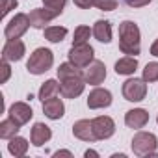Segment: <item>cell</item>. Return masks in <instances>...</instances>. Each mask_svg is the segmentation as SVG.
I'll use <instances>...</instances> for the list:
<instances>
[{
    "label": "cell",
    "mask_w": 158,
    "mask_h": 158,
    "mask_svg": "<svg viewBox=\"0 0 158 158\" xmlns=\"http://www.w3.org/2000/svg\"><path fill=\"white\" fill-rule=\"evenodd\" d=\"M151 54H152V56H156V58H158V39H156V41H154V43H152V47H151Z\"/></svg>",
    "instance_id": "33"
},
{
    "label": "cell",
    "mask_w": 158,
    "mask_h": 158,
    "mask_svg": "<svg viewBox=\"0 0 158 158\" xmlns=\"http://www.w3.org/2000/svg\"><path fill=\"white\" fill-rule=\"evenodd\" d=\"M147 121H149V114H147L143 108L130 110V112H127V115H125V123H127V127H130V128H143V127L147 125Z\"/></svg>",
    "instance_id": "15"
},
{
    "label": "cell",
    "mask_w": 158,
    "mask_h": 158,
    "mask_svg": "<svg viewBox=\"0 0 158 158\" xmlns=\"http://www.w3.org/2000/svg\"><path fill=\"white\" fill-rule=\"evenodd\" d=\"M74 4L80 10H89L91 6H95V0H74Z\"/></svg>",
    "instance_id": "31"
},
{
    "label": "cell",
    "mask_w": 158,
    "mask_h": 158,
    "mask_svg": "<svg viewBox=\"0 0 158 158\" xmlns=\"http://www.w3.org/2000/svg\"><path fill=\"white\" fill-rule=\"evenodd\" d=\"M156 121H158V117H156Z\"/></svg>",
    "instance_id": "36"
},
{
    "label": "cell",
    "mask_w": 158,
    "mask_h": 158,
    "mask_svg": "<svg viewBox=\"0 0 158 158\" xmlns=\"http://www.w3.org/2000/svg\"><path fill=\"white\" fill-rule=\"evenodd\" d=\"M69 61H73L78 67H88L93 61V47L88 43L73 45L69 50Z\"/></svg>",
    "instance_id": "5"
},
{
    "label": "cell",
    "mask_w": 158,
    "mask_h": 158,
    "mask_svg": "<svg viewBox=\"0 0 158 158\" xmlns=\"http://www.w3.org/2000/svg\"><path fill=\"white\" fill-rule=\"evenodd\" d=\"M119 48L123 54L136 56L139 54L141 41H139V28L132 21H125L119 24Z\"/></svg>",
    "instance_id": "1"
},
{
    "label": "cell",
    "mask_w": 158,
    "mask_h": 158,
    "mask_svg": "<svg viewBox=\"0 0 158 158\" xmlns=\"http://www.w3.org/2000/svg\"><path fill=\"white\" fill-rule=\"evenodd\" d=\"M24 50H26V47H24V43L21 39H8V43L2 48V60L19 61L24 56Z\"/></svg>",
    "instance_id": "10"
},
{
    "label": "cell",
    "mask_w": 158,
    "mask_h": 158,
    "mask_svg": "<svg viewBox=\"0 0 158 158\" xmlns=\"http://www.w3.org/2000/svg\"><path fill=\"white\" fill-rule=\"evenodd\" d=\"M93 34V30H89L88 26H78L74 30V39H73V45H82V43H88L89 35Z\"/></svg>",
    "instance_id": "25"
},
{
    "label": "cell",
    "mask_w": 158,
    "mask_h": 158,
    "mask_svg": "<svg viewBox=\"0 0 158 158\" xmlns=\"http://www.w3.org/2000/svg\"><path fill=\"white\" fill-rule=\"evenodd\" d=\"M19 127H21V125H17L11 117L4 119L2 123H0V138H4V139H11L13 136H17Z\"/></svg>",
    "instance_id": "22"
},
{
    "label": "cell",
    "mask_w": 158,
    "mask_h": 158,
    "mask_svg": "<svg viewBox=\"0 0 158 158\" xmlns=\"http://www.w3.org/2000/svg\"><path fill=\"white\" fill-rule=\"evenodd\" d=\"M52 63H54V54L48 48L41 47V48H35L32 52V56H30V60L26 63V69L32 74H43L52 67Z\"/></svg>",
    "instance_id": "2"
},
{
    "label": "cell",
    "mask_w": 158,
    "mask_h": 158,
    "mask_svg": "<svg viewBox=\"0 0 158 158\" xmlns=\"http://www.w3.org/2000/svg\"><path fill=\"white\" fill-rule=\"evenodd\" d=\"M58 91H60V84H58L56 80H47V82L41 86V89H39V99H41V102H45V101L56 97Z\"/></svg>",
    "instance_id": "23"
},
{
    "label": "cell",
    "mask_w": 158,
    "mask_h": 158,
    "mask_svg": "<svg viewBox=\"0 0 158 158\" xmlns=\"http://www.w3.org/2000/svg\"><path fill=\"white\" fill-rule=\"evenodd\" d=\"M73 134H74L78 139H82V141H95V139H97L95 130H93V123L88 121V119L76 121V123L73 125Z\"/></svg>",
    "instance_id": "14"
},
{
    "label": "cell",
    "mask_w": 158,
    "mask_h": 158,
    "mask_svg": "<svg viewBox=\"0 0 158 158\" xmlns=\"http://www.w3.org/2000/svg\"><path fill=\"white\" fill-rule=\"evenodd\" d=\"M93 35L101 43H110L112 41V26L108 21H97L93 26Z\"/></svg>",
    "instance_id": "18"
},
{
    "label": "cell",
    "mask_w": 158,
    "mask_h": 158,
    "mask_svg": "<svg viewBox=\"0 0 158 158\" xmlns=\"http://www.w3.org/2000/svg\"><path fill=\"white\" fill-rule=\"evenodd\" d=\"M143 80L145 82H156L158 80V63L156 61H151L145 65L143 69Z\"/></svg>",
    "instance_id": "26"
},
{
    "label": "cell",
    "mask_w": 158,
    "mask_h": 158,
    "mask_svg": "<svg viewBox=\"0 0 158 158\" xmlns=\"http://www.w3.org/2000/svg\"><path fill=\"white\" fill-rule=\"evenodd\" d=\"M156 145H158V139L151 132H138L132 138V151L138 156H151L156 151Z\"/></svg>",
    "instance_id": "3"
},
{
    "label": "cell",
    "mask_w": 158,
    "mask_h": 158,
    "mask_svg": "<svg viewBox=\"0 0 158 158\" xmlns=\"http://www.w3.org/2000/svg\"><path fill=\"white\" fill-rule=\"evenodd\" d=\"M84 86H86V80L80 76L65 78V80H60V93L65 99H76L78 95H82Z\"/></svg>",
    "instance_id": "7"
},
{
    "label": "cell",
    "mask_w": 158,
    "mask_h": 158,
    "mask_svg": "<svg viewBox=\"0 0 158 158\" xmlns=\"http://www.w3.org/2000/svg\"><path fill=\"white\" fill-rule=\"evenodd\" d=\"M136 69H138V60H136V56L121 58V60L115 63V73H117V74H134Z\"/></svg>",
    "instance_id": "20"
},
{
    "label": "cell",
    "mask_w": 158,
    "mask_h": 158,
    "mask_svg": "<svg viewBox=\"0 0 158 158\" xmlns=\"http://www.w3.org/2000/svg\"><path fill=\"white\" fill-rule=\"evenodd\" d=\"M8 151L13 154V156H24L26 151H28V141L21 136H13L8 143Z\"/></svg>",
    "instance_id": "21"
},
{
    "label": "cell",
    "mask_w": 158,
    "mask_h": 158,
    "mask_svg": "<svg viewBox=\"0 0 158 158\" xmlns=\"http://www.w3.org/2000/svg\"><path fill=\"white\" fill-rule=\"evenodd\" d=\"M28 26H32V24H30L28 15H24V13H17V15H15V17L6 24L4 34H6V37H8V39H19V37L28 30Z\"/></svg>",
    "instance_id": "6"
},
{
    "label": "cell",
    "mask_w": 158,
    "mask_h": 158,
    "mask_svg": "<svg viewBox=\"0 0 158 158\" xmlns=\"http://www.w3.org/2000/svg\"><path fill=\"white\" fill-rule=\"evenodd\" d=\"M58 15L54 11H50L48 8H35L30 11L28 19H30V24L34 28H45V24H48L52 19H56Z\"/></svg>",
    "instance_id": "13"
},
{
    "label": "cell",
    "mask_w": 158,
    "mask_h": 158,
    "mask_svg": "<svg viewBox=\"0 0 158 158\" xmlns=\"http://www.w3.org/2000/svg\"><path fill=\"white\" fill-rule=\"evenodd\" d=\"M56 156H71V152H69V151H58Z\"/></svg>",
    "instance_id": "34"
},
{
    "label": "cell",
    "mask_w": 158,
    "mask_h": 158,
    "mask_svg": "<svg viewBox=\"0 0 158 158\" xmlns=\"http://www.w3.org/2000/svg\"><path fill=\"white\" fill-rule=\"evenodd\" d=\"M106 78V67L102 61L99 60H93L86 69H84V80L86 84H91V86H99L104 82Z\"/></svg>",
    "instance_id": "8"
},
{
    "label": "cell",
    "mask_w": 158,
    "mask_h": 158,
    "mask_svg": "<svg viewBox=\"0 0 158 158\" xmlns=\"http://www.w3.org/2000/svg\"><path fill=\"white\" fill-rule=\"evenodd\" d=\"M50 138H52V132H50V128H48L45 123H35V125H34L32 134H30V139H32V143H34L35 147L45 145Z\"/></svg>",
    "instance_id": "17"
},
{
    "label": "cell",
    "mask_w": 158,
    "mask_h": 158,
    "mask_svg": "<svg viewBox=\"0 0 158 158\" xmlns=\"http://www.w3.org/2000/svg\"><path fill=\"white\" fill-rule=\"evenodd\" d=\"M95 8L102 11H114L117 8V0H95Z\"/></svg>",
    "instance_id": "28"
},
{
    "label": "cell",
    "mask_w": 158,
    "mask_h": 158,
    "mask_svg": "<svg viewBox=\"0 0 158 158\" xmlns=\"http://www.w3.org/2000/svg\"><path fill=\"white\" fill-rule=\"evenodd\" d=\"M86 156H97V152L95 151H86Z\"/></svg>",
    "instance_id": "35"
},
{
    "label": "cell",
    "mask_w": 158,
    "mask_h": 158,
    "mask_svg": "<svg viewBox=\"0 0 158 158\" xmlns=\"http://www.w3.org/2000/svg\"><path fill=\"white\" fill-rule=\"evenodd\" d=\"M65 35H67V28H63V26H48V28H45V37L50 43H60V41H63Z\"/></svg>",
    "instance_id": "24"
},
{
    "label": "cell",
    "mask_w": 158,
    "mask_h": 158,
    "mask_svg": "<svg viewBox=\"0 0 158 158\" xmlns=\"http://www.w3.org/2000/svg\"><path fill=\"white\" fill-rule=\"evenodd\" d=\"M43 4L45 8H48L50 11H54L56 15H61L65 4H67V0H43Z\"/></svg>",
    "instance_id": "27"
},
{
    "label": "cell",
    "mask_w": 158,
    "mask_h": 158,
    "mask_svg": "<svg viewBox=\"0 0 158 158\" xmlns=\"http://www.w3.org/2000/svg\"><path fill=\"white\" fill-rule=\"evenodd\" d=\"M8 114H10V117H11L17 125H21V127L26 125V123L32 119V115H34L30 104H26V102H15V104H11Z\"/></svg>",
    "instance_id": "12"
},
{
    "label": "cell",
    "mask_w": 158,
    "mask_h": 158,
    "mask_svg": "<svg viewBox=\"0 0 158 158\" xmlns=\"http://www.w3.org/2000/svg\"><path fill=\"white\" fill-rule=\"evenodd\" d=\"M91 123H93V130H95L97 139H108V138L114 136V132H115V123H114V119L108 117V115H99V117H95Z\"/></svg>",
    "instance_id": "9"
},
{
    "label": "cell",
    "mask_w": 158,
    "mask_h": 158,
    "mask_svg": "<svg viewBox=\"0 0 158 158\" xmlns=\"http://www.w3.org/2000/svg\"><path fill=\"white\" fill-rule=\"evenodd\" d=\"M147 95V84L139 78H128L123 84V97L130 102H139Z\"/></svg>",
    "instance_id": "4"
},
{
    "label": "cell",
    "mask_w": 158,
    "mask_h": 158,
    "mask_svg": "<svg viewBox=\"0 0 158 158\" xmlns=\"http://www.w3.org/2000/svg\"><path fill=\"white\" fill-rule=\"evenodd\" d=\"M112 104V93L108 89L102 88H95L89 97H88V106L91 110H99V108H108Z\"/></svg>",
    "instance_id": "11"
},
{
    "label": "cell",
    "mask_w": 158,
    "mask_h": 158,
    "mask_svg": "<svg viewBox=\"0 0 158 158\" xmlns=\"http://www.w3.org/2000/svg\"><path fill=\"white\" fill-rule=\"evenodd\" d=\"M0 69H2V78H0V82L4 84L8 78H10V73H11V71H10V65H8L6 60H2V63H0Z\"/></svg>",
    "instance_id": "30"
},
{
    "label": "cell",
    "mask_w": 158,
    "mask_h": 158,
    "mask_svg": "<svg viewBox=\"0 0 158 158\" xmlns=\"http://www.w3.org/2000/svg\"><path fill=\"white\" fill-rule=\"evenodd\" d=\"M43 112H45V115L48 119H60L65 114V106H63L61 99L52 97V99H48V101L43 102Z\"/></svg>",
    "instance_id": "16"
},
{
    "label": "cell",
    "mask_w": 158,
    "mask_h": 158,
    "mask_svg": "<svg viewBox=\"0 0 158 158\" xmlns=\"http://www.w3.org/2000/svg\"><path fill=\"white\" fill-rule=\"evenodd\" d=\"M74 76L84 78V71H80V67L74 65L73 61L61 63V65L58 67V78H60V80H65V78H74Z\"/></svg>",
    "instance_id": "19"
},
{
    "label": "cell",
    "mask_w": 158,
    "mask_h": 158,
    "mask_svg": "<svg viewBox=\"0 0 158 158\" xmlns=\"http://www.w3.org/2000/svg\"><path fill=\"white\" fill-rule=\"evenodd\" d=\"M19 6V2L17 0H4V6H2V17H6L11 10H15Z\"/></svg>",
    "instance_id": "29"
},
{
    "label": "cell",
    "mask_w": 158,
    "mask_h": 158,
    "mask_svg": "<svg viewBox=\"0 0 158 158\" xmlns=\"http://www.w3.org/2000/svg\"><path fill=\"white\" fill-rule=\"evenodd\" d=\"M151 2H152V0H127V4L130 8H143V6H147Z\"/></svg>",
    "instance_id": "32"
}]
</instances>
